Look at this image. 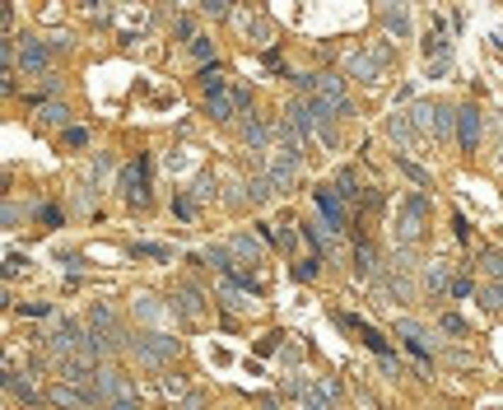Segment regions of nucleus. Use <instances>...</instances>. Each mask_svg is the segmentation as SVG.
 <instances>
[{
	"label": "nucleus",
	"instance_id": "14",
	"mask_svg": "<svg viewBox=\"0 0 503 410\" xmlns=\"http://www.w3.org/2000/svg\"><path fill=\"white\" fill-rule=\"evenodd\" d=\"M452 285H457V275H452L447 261H429V266H424V289H429V294H447Z\"/></svg>",
	"mask_w": 503,
	"mask_h": 410
},
{
	"label": "nucleus",
	"instance_id": "6",
	"mask_svg": "<svg viewBox=\"0 0 503 410\" xmlns=\"http://www.w3.org/2000/svg\"><path fill=\"white\" fill-rule=\"evenodd\" d=\"M294 178H299V159H294V154H284V149H279V154H270L266 182L275 187V196H284V191L294 187Z\"/></svg>",
	"mask_w": 503,
	"mask_h": 410
},
{
	"label": "nucleus",
	"instance_id": "35",
	"mask_svg": "<svg viewBox=\"0 0 503 410\" xmlns=\"http://www.w3.org/2000/svg\"><path fill=\"white\" fill-rule=\"evenodd\" d=\"M61 220H66V215L56 210V205H42V224H61Z\"/></svg>",
	"mask_w": 503,
	"mask_h": 410
},
{
	"label": "nucleus",
	"instance_id": "1",
	"mask_svg": "<svg viewBox=\"0 0 503 410\" xmlns=\"http://www.w3.org/2000/svg\"><path fill=\"white\" fill-rule=\"evenodd\" d=\"M424 220H429V196H424V191H415V196L405 200L401 220H396V233H401L405 247H415L420 238H424Z\"/></svg>",
	"mask_w": 503,
	"mask_h": 410
},
{
	"label": "nucleus",
	"instance_id": "22",
	"mask_svg": "<svg viewBox=\"0 0 503 410\" xmlns=\"http://www.w3.org/2000/svg\"><path fill=\"white\" fill-rule=\"evenodd\" d=\"M37 122H42V126H66L70 122V108H66V103H47V108L37 112Z\"/></svg>",
	"mask_w": 503,
	"mask_h": 410
},
{
	"label": "nucleus",
	"instance_id": "19",
	"mask_svg": "<svg viewBox=\"0 0 503 410\" xmlns=\"http://www.w3.org/2000/svg\"><path fill=\"white\" fill-rule=\"evenodd\" d=\"M5 392H10V397H23V401H37V387L23 373H14V368L5 373Z\"/></svg>",
	"mask_w": 503,
	"mask_h": 410
},
{
	"label": "nucleus",
	"instance_id": "27",
	"mask_svg": "<svg viewBox=\"0 0 503 410\" xmlns=\"http://www.w3.org/2000/svg\"><path fill=\"white\" fill-rule=\"evenodd\" d=\"M191 196H196V200H210V196H214V173H201V178H196V187H191Z\"/></svg>",
	"mask_w": 503,
	"mask_h": 410
},
{
	"label": "nucleus",
	"instance_id": "10",
	"mask_svg": "<svg viewBox=\"0 0 503 410\" xmlns=\"http://www.w3.org/2000/svg\"><path fill=\"white\" fill-rule=\"evenodd\" d=\"M52 52H56V47L42 42V38H23V47H19V66H23V70H47Z\"/></svg>",
	"mask_w": 503,
	"mask_h": 410
},
{
	"label": "nucleus",
	"instance_id": "26",
	"mask_svg": "<svg viewBox=\"0 0 503 410\" xmlns=\"http://www.w3.org/2000/svg\"><path fill=\"white\" fill-rule=\"evenodd\" d=\"M480 299H485V308H494V312H499V308H503V280L485 285V289H480Z\"/></svg>",
	"mask_w": 503,
	"mask_h": 410
},
{
	"label": "nucleus",
	"instance_id": "12",
	"mask_svg": "<svg viewBox=\"0 0 503 410\" xmlns=\"http://www.w3.org/2000/svg\"><path fill=\"white\" fill-rule=\"evenodd\" d=\"M345 66H349V75H359L364 84H378V79H382V61H378V56H369V52H349Z\"/></svg>",
	"mask_w": 503,
	"mask_h": 410
},
{
	"label": "nucleus",
	"instance_id": "28",
	"mask_svg": "<svg viewBox=\"0 0 503 410\" xmlns=\"http://www.w3.org/2000/svg\"><path fill=\"white\" fill-rule=\"evenodd\" d=\"M135 256H154V261H173V252L158 243H135Z\"/></svg>",
	"mask_w": 503,
	"mask_h": 410
},
{
	"label": "nucleus",
	"instance_id": "5",
	"mask_svg": "<svg viewBox=\"0 0 503 410\" xmlns=\"http://www.w3.org/2000/svg\"><path fill=\"white\" fill-rule=\"evenodd\" d=\"M410 122L420 126V131H429V135H447V126H452V108L447 103H415L410 108Z\"/></svg>",
	"mask_w": 503,
	"mask_h": 410
},
{
	"label": "nucleus",
	"instance_id": "11",
	"mask_svg": "<svg viewBox=\"0 0 503 410\" xmlns=\"http://www.w3.org/2000/svg\"><path fill=\"white\" fill-rule=\"evenodd\" d=\"M396 331L405 336V345H410V355H415V359H424V364L434 359V350H429V336H424V326H420V321L401 317V321H396Z\"/></svg>",
	"mask_w": 503,
	"mask_h": 410
},
{
	"label": "nucleus",
	"instance_id": "23",
	"mask_svg": "<svg viewBox=\"0 0 503 410\" xmlns=\"http://www.w3.org/2000/svg\"><path fill=\"white\" fill-rule=\"evenodd\" d=\"M354 266H359V275H373V271H378V256H373L369 243H359V247H354Z\"/></svg>",
	"mask_w": 503,
	"mask_h": 410
},
{
	"label": "nucleus",
	"instance_id": "37",
	"mask_svg": "<svg viewBox=\"0 0 503 410\" xmlns=\"http://www.w3.org/2000/svg\"><path fill=\"white\" fill-rule=\"evenodd\" d=\"M23 312H28V317H47L52 308H47V303H23Z\"/></svg>",
	"mask_w": 503,
	"mask_h": 410
},
{
	"label": "nucleus",
	"instance_id": "36",
	"mask_svg": "<svg viewBox=\"0 0 503 410\" xmlns=\"http://www.w3.org/2000/svg\"><path fill=\"white\" fill-rule=\"evenodd\" d=\"M163 392L168 397H182V377H163Z\"/></svg>",
	"mask_w": 503,
	"mask_h": 410
},
{
	"label": "nucleus",
	"instance_id": "34",
	"mask_svg": "<svg viewBox=\"0 0 503 410\" xmlns=\"http://www.w3.org/2000/svg\"><path fill=\"white\" fill-rule=\"evenodd\" d=\"M443 326H447V331H452V336H466V331H470L466 321H461V317H452V312H447V317H443Z\"/></svg>",
	"mask_w": 503,
	"mask_h": 410
},
{
	"label": "nucleus",
	"instance_id": "30",
	"mask_svg": "<svg viewBox=\"0 0 503 410\" xmlns=\"http://www.w3.org/2000/svg\"><path fill=\"white\" fill-rule=\"evenodd\" d=\"M23 266H28V256H19V252H10V256H5V280H14V275H19V271Z\"/></svg>",
	"mask_w": 503,
	"mask_h": 410
},
{
	"label": "nucleus",
	"instance_id": "9",
	"mask_svg": "<svg viewBox=\"0 0 503 410\" xmlns=\"http://www.w3.org/2000/svg\"><path fill=\"white\" fill-rule=\"evenodd\" d=\"M457 140H461V149H466V154L480 144V108H470V103H466V108L457 112Z\"/></svg>",
	"mask_w": 503,
	"mask_h": 410
},
{
	"label": "nucleus",
	"instance_id": "20",
	"mask_svg": "<svg viewBox=\"0 0 503 410\" xmlns=\"http://www.w3.org/2000/svg\"><path fill=\"white\" fill-rule=\"evenodd\" d=\"M387 135L401 144H415V122L410 117H387Z\"/></svg>",
	"mask_w": 503,
	"mask_h": 410
},
{
	"label": "nucleus",
	"instance_id": "8",
	"mask_svg": "<svg viewBox=\"0 0 503 410\" xmlns=\"http://www.w3.org/2000/svg\"><path fill=\"white\" fill-rule=\"evenodd\" d=\"M313 98H322L335 117H349V93H345V84H340L335 75H317V93H313Z\"/></svg>",
	"mask_w": 503,
	"mask_h": 410
},
{
	"label": "nucleus",
	"instance_id": "31",
	"mask_svg": "<svg viewBox=\"0 0 503 410\" xmlns=\"http://www.w3.org/2000/svg\"><path fill=\"white\" fill-rule=\"evenodd\" d=\"M317 266H322V261H299V266H294V280H303V285L317 280Z\"/></svg>",
	"mask_w": 503,
	"mask_h": 410
},
{
	"label": "nucleus",
	"instance_id": "2",
	"mask_svg": "<svg viewBox=\"0 0 503 410\" xmlns=\"http://www.w3.org/2000/svg\"><path fill=\"white\" fill-rule=\"evenodd\" d=\"M131 355L140 359V364H168V359L178 355V341L173 336H158V331H145L131 341Z\"/></svg>",
	"mask_w": 503,
	"mask_h": 410
},
{
	"label": "nucleus",
	"instance_id": "32",
	"mask_svg": "<svg viewBox=\"0 0 503 410\" xmlns=\"http://www.w3.org/2000/svg\"><path fill=\"white\" fill-rule=\"evenodd\" d=\"M0 220H5V229H14V224H19V200H5V205H0Z\"/></svg>",
	"mask_w": 503,
	"mask_h": 410
},
{
	"label": "nucleus",
	"instance_id": "24",
	"mask_svg": "<svg viewBox=\"0 0 503 410\" xmlns=\"http://www.w3.org/2000/svg\"><path fill=\"white\" fill-rule=\"evenodd\" d=\"M335 196H340V200H359V182H354V173H349V168L335 178Z\"/></svg>",
	"mask_w": 503,
	"mask_h": 410
},
{
	"label": "nucleus",
	"instance_id": "3",
	"mask_svg": "<svg viewBox=\"0 0 503 410\" xmlns=\"http://www.w3.org/2000/svg\"><path fill=\"white\" fill-rule=\"evenodd\" d=\"M122 200L126 205H149V159H135L122 168Z\"/></svg>",
	"mask_w": 503,
	"mask_h": 410
},
{
	"label": "nucleus",
	"instance_id": "4",
	"mask_svg": "<svg viewBox=\"0 0 503 410\" xmlns=\"http://www.w3.org/2000/svg\"><path fill=\"white\" fill-rule=\"evenodd\" d=\"M247 108H252V89H243V84H233L219 98H205V112H210L214 122H233L238 112H247Z\"/></svg>",
	"mask_w": 503,
	"mask_h": 410
},
{
	"label": "nucleus",
	"instance_id": "21",
	"mask_svg": "<svg viewBox=\"0 0 503 410\" xmlns=\"http://www.w3.org/2000/svg\"><path fill=\"white\" fill-rule=\"evenodd\" d=\"M229 247H233V256H247V261H261V243L252 238V233H238V238H233Z\"/></svg>",
	"mask_w": 503,
	"mask_h": 410
},
{
	"label": "nucleus",
	"instance_id": "17",
	"mask_svg": "<svg viewBox=\"0 0 503 410\" xmlns=\"http://www.w3.org/2000/svg\"><path fill=\"white\" fill-rule=\"evenodd\" d=\"M243 140L252 144V149H266V144H270L266 122H261V117H247V122H243Z\"/></svg>",
	"mask_w": 503,
	"mask_h": 410
},
{
	"label": "nucleus",
	"instance_id": "38",
	"mask_svg": "<svg viewBox=\"0 0 503 410\" xmlns=\"http://www.w3.org/2000/svg\"><path fill=\"white\" fill-rule=\"evenodd\" d=\"M84 140H89V135L79 131V126H70V131H66V144H84Z\"/></svg>",
	"mask_w": 503,
	"mask_h": 410
},
{
	"label": "nucleus",
	"instance_id": "15",
	"mask_svg": "<svg viewBox=\"0 0 503 410\" xmlns=\"http://www.w3.org/2000/svg\"><path fill=\"white\" fill-rule=\"evenodd\" d=\"M196 84H201V93H205V98H219V93H229V89H233V84H229V75H224L219 66H205Z\"/></svg>",
	"mask_w": 503,
	"mask_h": 410
},
{
	"label": "nucleus",
	"instance_id": "7",
	"mask_svg": "<svg viewBox=\"0 0 503 410\" xmlns=\"http://www.w3.org/2000/svg\"><path fill=\"white\" fill-rule=\"evenodd\" d=\"M313 200H317V210L326 215V229H349V215H345V200L335 196V187H317L313 191Z\"/></svg>",
	"mask_w": 503,
	"mask_h": 410
},
{
	"label": "nucleus",
	"instance_id": "16",
	"mask_svg": "<svg viewBox=\"0 0 503 410\" xmlns=\"http://www.w3.org/2000/svg\"><path fill=\"white\" fill-rule=\"evenodd\" d=\"M382 23H387L396 38H410V14H405V5H387V10H382Z\"/></svg>",
	"mask_w": 503,
	"mask_h": 410
},
{
	"label": "nucleus",
	"instance_id": "13",
	"mask_svg": "<svg viewBox=\"0 0 503 410\" xmlns=\"http://www.w3.org/2000/svg\"><path fill=\"white\" fill-rule=\"evenodd\" d=\"M340 321H345V326H354V331H359V341L369 345V350H373L378 359H387V336H382L378 326H369L364 317H340Z\"/></svg>",
	"mask_w": 503,
	"mask_h": 410
},
{
	"label": "nucleus",
	"instance_id": "29",
	"mask_svg": "<svg viewBox=\"0 0 503 410\" xmlns=\"http://www.w3.org/2000/svg\"><path fill=\"white\" fill-rule=\"evenodd\" d=\"M191 56H196V61H210V66H214V42H210V38H196V42H191Z\"/></svg>",
	"mask_w": 503,
	"mask_h": 410
},
{
	"label": "nucleus",
	"instance_id": "33",
	"mask_svg": "<svg viewBox=\"0 0 503 410\" xmlns=\"http://www.w3.org/2000/svg\"><path fill=\"white\" fill-rule=\"evenodd\" d=\"M201 10L210 14V19H224V14H229V0H205Z\"/></svg>",
	"mask_w": 503,
	"mask_h": 410
},
{
	"label": "nucleus",
	"instance_id": "18",
	"mask_svg": "<svg viewBox=\"0 0 503 410\" xmlns=\"http://www.w3.org/2000/svg\"><path fill=\"white\" fill-rule=\"evenodd\" d=\"M173 303H178V312H182V317H201V294H196L191 285H182L178 294H173Z\"/></svg>",
	"mask_w": 503,
	"mask_h": 410
},
{
	"label": "nucleus",
	"instance_id": "39",
	"mask_svg": "<svg viewBox=\"0 0 503 410\" xmlns=\"http://www.w3.org/2000/svg\"><path fill=\"white\" fill-rule=\"evenodd\" d=\"M112 410H140V401H122V406H112Z\"/></svg>",
	"mask_w": 503,
	"mask_h": 410
},
{
	"label": "nucleus",
	"instance_id": "25",
	"mask_svg": "<svg viewBox=\"0 0 503 410\" xmlns=\"http://www.w3.org/2000/svg\"><path fill=\"white\" fill-rule=\"evenodd\" d=\"M396 164H401V173H405V178H415V182H420V187H429V182H434V178H429V173H424V168L415 164V159H405V154H396Z\"/></svg>",
	"mask_w": 503,
	"mask_h": 410
}]
</instances>
